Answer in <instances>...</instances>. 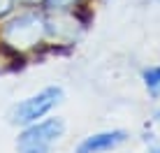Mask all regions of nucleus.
Returning <instances> with one entry per match:
<instances>
[{
  "mask_svg": "<svg viewBox=\"0 0 160 153\" xmlns=\"http://www.w3.org/2000/svg\"><path fill=\"white\" fill-rule=\"evenodd\" d=\"M146 153H160V144H153V146H148Z\"/></svg>",
  "mask_w": 160,
  "mask_h": 153,
  "instance_id": "obj_8",
  "label": "nucleus"
},
{
  "mask_svg": "<svg viewBox=\"0 0 160 153\" xmlns=\"http://www.w3.org/2000/svg\"><path fill=\"white\" fill-rule=\"evenodd\" d=\"M142 81H144L146 93L153 100H160V65H151L142 72Z\"/></svg>",
  "mask_w": 160,
  "mask_h": 153,
  "instance_id": "obj_5",
  "label": "nucleus"
},
{
  "mask_svg": "<svg viewBox=\"0 0 160 153\" xmlns=\"http://www.w3.org/2000/svg\"><path fill=\"white\" fill-rule=\"evenodd\" d=\"M21 2H26V5H37V2H44V0H21Z\"/></svg>",
  "mask_w": 160,
  "mask_h": 153,
  "instance_id": "obj_9",
  "label": "nucleus"
},
{
  "mask_svg": "<svg viewBox=\"0 0 160 153\" xmlns=\"http://www.w3.org/2000/svg\"><path fill=\"white\" fill-rule=\"evenodd\" d=\"M156 118H158V121H160V109H158V111H156Z\"/></svg>",
  "mask_w": 160,
  "mask_h": 153,
  "instance_id": "obj_10",
  "label": "nucleus"
},
{
  "mask_svg": "<svg viewBox=\"0 0 160 153\" xmlns=\"http://www.w3.org/2000/svg\"><path fill=\"white\" fill-rule=\"evenodd\" d=\"M14 5H16V0H0V21L7 19L14 12Z\"/></svg>",
  "mask_w": 160,
  "mask_h": 153,
  "instance_id": "obj_7",
  "label": "nucleus"
},
{
  "mask_svg": "<svg viewBox=\"0 0 160 153\" xmlns=\"http://www.w3.org/2000/svg\"><path fill=\"white\" fill-rule=\"evenodd\" d=\"M65 137V121L58 116L26 125L16 137V153H51Z\"/></svg>",
  "mask_w": 160,
  "mask_h": 153,
  "instance_id": "obj_1",
  "label": "nucleus"
},
{
  "mask_svg": "<svg viewBox=\"0 0 160 153\" xmlns=\"http://www.w3.org/2000/svg\"><path fill=\"white\" fill-rule=\"evenodd\" d=\"M84 0H44V7L49 12H70V9L79 7Z\"/></svg>",
  "mask_w": 160,
  "mask_h": 153,
  "instance_id": "obj_6",
  "label": "nucleus"
},
{
  "mask_svg": "<svg viewBox=\"0 0 160 153\" xmlns=\"http://www.w3.org/2000/svg\"><path fill=\"white\" fill-rule=\"evenodd\" d=\"M47 35V23L37 12L16 14L2 26V44L12 47L14 51H26L40 44V40Z\"/></svg>",
  "mask_w": 160,
  "mask_h": 153,
  "instance_id": "obj_3",
  "label": "nucleus"
},
{
  "mask_svg": "<svg viewBox=\"0 0 160 153\" xmlns=\"http://www.w3.org/2000/svg\"><path fill=\"white\" fill-rule=\"evenodd\" d=\"M63 97H65V91L60 88V86H47V88H42L40 93L16 102V105L9 109L7 118H9L12 125L26 128V125H30L35 121H42L44 116H49V114L63 102Z\"/></svg>",
  "mask_w": 160,
  "mask_h": 153,
  "instance_id": "obj_2",
  "label": "nucleus"
},
{
  "mask_svg": "<svg viewBox=\"0 0 160 153\" xmlns=\"http://www.w3.org/2000/svg\"><path fill=\"white\" fill-rule=\"evenodd\" d=\"M128 141L125 130H102V132H93L84 137L74 146V153H109L116 151Z\"/></svg>",
  "mask_w": 160,
  "mask_h": 153,
  "instance_id": "obj_4",
  "label": "nucleus"
}]
</instances>
